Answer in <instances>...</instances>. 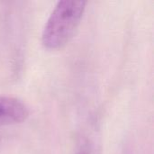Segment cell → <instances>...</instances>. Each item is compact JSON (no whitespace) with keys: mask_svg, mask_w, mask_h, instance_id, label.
Here are the masks:
<instances>
[{"mask_svg":"<svg viewBox=\"0 0 154 154\" xmlns=\"http://www.w3.org/2000/svg\"><path fill=\"white\" fill-rule=\"evenodd\" d=\"M75 154H99V150L94 141L88 137H83L77 144Z\"/></svg>","mask_w":154,"mask_h":154,"instance_id":"obj_4","label":"cell"},{"mask_svg":"<svg viewBox=\"0 0 154 154\" xmlns=\"http://www.w3.org/2000/svg\"><path fill=\"white\" fill-rule=\"evenodd\" d=\"M20 17H15V15H9V10H5V14L3 17L0 19V44L2 43V47H0V53L3 51V54L6 56L8 59L7 66L13 69L14 63L16 67H18V60L20 57V45L19 42L23 36L22 29L23 24L21 22H17ZM15 70L16 68L14 67Z\"/></svg>","mask_w":154,"mask_h":154,"instance_id":"obj_2","label":"cell"},{"mask_svg":"<svg viewBox=\"0 0 154 154\" xmlns=\"http://www.w3.org/2000/svg\"><path fill=\"white\" fill-rule=\"evenodd\" d=\"M86 1H59L51 12L42 32V44L50 51L66 46L73 38L86 11Z\"/></svg>","mask_w":154,"mask_h":154,"instance_id":"obj_1","label":"cell"},{"mask_svg":"<svg viewBox=\"0 0 154 154\" xmlns=\"http://www.w3.org/2000/svg\"><path fill=\"white\" fill-rule=\"evenodd\" d=\"M28 106L20 99L0 95V126L22 124L27 120Z\"/></svg>","mask_w":154,"mask_h":154,"instance_id":"obj_3","label":"cell"}]
</instances>
